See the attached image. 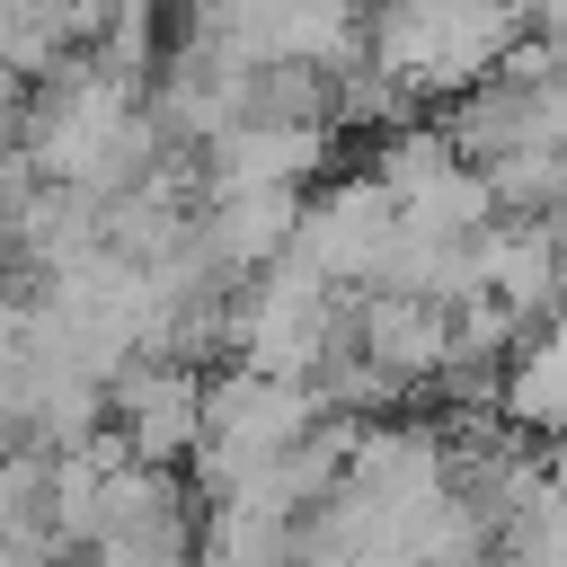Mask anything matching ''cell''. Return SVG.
I'll use <instances>...</instances> for the list:
<instances>
[{"mask_svg": "<svg viewBox=\"0 0 567 567\" xmlns=\"http://www.w3.org/2000/svg\"><path fill=\"white\" fill-rule=\"evenodd\" d=\"M18 142L44 177H80L97 195H124L133 177H151V159L177 142L151 106V80L106 71L97 53H62L44 80H27L18 106Z\"/></svg>", "mask_w": 567, "mask_h": 567, "instance_id": "cell-1", "label": "cell"}, {"mask_svg": "<svg viewBox=\"0 0 567 567\" xmlns=\"http://www.w3.org/2000/svg\"><path fill=\"white\" fill-rule=\"evenodd\" d=\"M532 35V9L523 0H381L363 18V44L416 89V97H461L478 89L505 44Z\"/></svg>", "mask_w": 567, "mask_h": 567, "instance_id": "cell-2", "label": "cell"}, {"mask_svg": "<svg viewBox=\"0 0 567 567\" xmlns=\"http://www.w3.org/2000/svg\"><path fill=\"white\" fill-rule=\"evenodd\" d=\"M337 408L319 399V381L310 372H266V363H230V372H213L204 381V443H195V487L213 496V487H230V478H248V470H266V461H284L301 434H319Z\"/></svg>", "mask_w": 567, "mask_h": 567, "instance_id": "cell-3", "label": "cell"}, {"mask_svg": "<svg viewBox=\"0 0 567 567\" xmlns=\"http://www.w3.org/2000/svg\"><path fill=\"white\" fill-rule=\"evenodd\" d=\"M346 328H354V292L328 284L292 248L230 292V354L239 363H266V372H319Z\"/></svg>", "mask_w": 567, "mask_h": 567, "instance_id": "cell-4", "label": "cell"}, {"mask_svg": "<svg viewBox=\"0 0 567 567\" xmlns=\"http://www.w3.org/2000/svg\"><path fill=\"white\" fill-rule=\"evenodd\" d=\"M399 230H408V213H399V195L381 186V168L363 159L354 177L310 186L301 230H292V257H310V266H319L328 284H346V292H372L381 266H390V248H399Z\"/></svg>", "mask_w": 567, "mask_h": 567, "instance_id": "cell-5", "label": "cell"}, {"mask_svg": "<svg viewBox=\"0 0 567 567\" xmlns=\"http://www.w3.org/2000/svg\"><path fill=\"white\" fill-rule=\"evenodd\" d=\"M89 549L97 558H186L204 549V514H195V470L186 461H115L89 514Z\"/></svg>", "mask_w": 567, "mask_h": 567, "instance_id": "cell-6", "label": "cell"}, {"mask_svg": "<svg viewBox=\"0 0 567 567\" xmlns=\"http://www.w3.org/2000/svg\"><path fill=\"white\" fill-rule=\"evenodd\" d=\"M204 363L195 354H133L115 372V425L142 461H195L204 443Z\"/></svg>", "mask_w": 567, "mask_h": 567, "instance_id": "cell-7", "label": "cell"}, {"mask_svg": "<svg viewBox=\"0 0 567 567\" xmlns=\"http://www.w3.org/2000/svg\"><path fill=\"white\" fill-rule=\"evenodd\" d=\"M328 115H239L204 151V195L213 186H310L328 168Z\"/></svg>", "mask_w": 567, "mask_h": 567, "instance_id": "cell-8", "label": "cell"}, {"mask_svg": "<svg viewBox=\"0 0 567 567\" xmlns=\"http://www.w3.org/2000/svg\"><path fill=\"white\" fill-rule=\"evenodd\" d=\"M301 204H310V186H213L204 213H195V239H204V257H213L221 275L248 284L257 266H275V257L292 248Z\"/></svg>", "mask_w": 567, "mask_h": 567, "instance_id": "cell-9", "label": "cell"}, {"mask_svg": "<svg viewBox=\"0 0 567 567\" xmlns=\"http://www.w3.org/2000/svg\"><path fill=\"white\" fill-rule=\"evenodd\" d=\"M354 346H363L372 363H390L399 381L434 390V372H443V354H452V301L372 284V292H354Z\"/></svg>", "mask_w": 567, "mask_h": 567, "instance_id": "cell-10", "label": "cell"}, {"mask_svg": "<svg viewBox=\"0 0 567 567\" xmlns=\"http://www.w3.org/2000/svg\"><path fill=\"white\" fill-rule=\"evenodd\" d=\"M505 416L514 425H532V434H567V310H549L523 346H514V363H505Z\"/></svg>", "mask_w": 567, "mask_h": 567, "instance_id": "cell-11", "label": "cell"}, {"mask_svg": "<svg viewBox=\"0 0 567 567\" xmlns=\"http://www.w3.org/2000/svg\"><path fill=\"white\" fill-rule=\"evenodd\" d=\"M80 53H97L106 71H124V80H151L159 62H168V35H159V0H97V18H89V44Z\"/></svg>", "mask_w": 567, "mask_h": 567, "instance_id": "cell-12", "label": "cell"}, {"mask_svg": "<svg viewBox=\"0 0 567 567\" xmlns=\"http://www.w3.org/2000/svg\"><path fill=\"white\" fill-rule=\"evenodd\" d=\"M18 106H27V71L0 62V124H18Z\"/></svg>", "mask_w": 567, "mask_h": 567, "instance_id": "cell-13", "label": "cell"}]
</instances>
